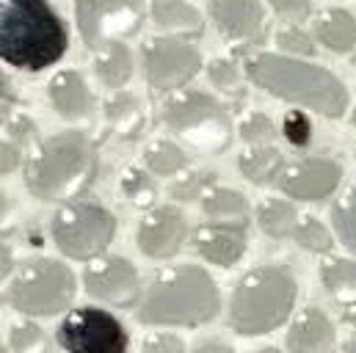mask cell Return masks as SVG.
Wrapping results in <instances>:
<instances>
[{
  "label": "cell",
  "mask_w": 356,
  "mask_h": 353,
  "mask_svg": "<svg viewBox=\"0 0 356 353\" xmlns=\"http://www.w3.org/2000/svg\"><path fill=\"white\" fill-rule=\"evenodd\" d=\"M67 50V28L47 0H0V56L17 69H44Z\"/></svg>",
  "instance_id": "1"
},
{
  "label": "cell",
  "mask_w": 356,
  "mask_h": 353,
  "mask_svg": "<svg viewBox=\"0 0 356 353\" xmlns=\"http://www.w3.org/2000/svg\"><path fill=\"white\" fill-rule=\"evenodd\" d=\"M221 295L213 276L199 265H179L158 273L144 290L138 320L149 326H202L218 315Z\"/></svg>",
  "instance_id": "2"
},
{
  "label": "cell",
  "mask_w": 356,
  "mask_h": 353,
  "mask_svg": "<svg viewBox=\"0 0 356 353\" xmlns=\"http://www.w3.org/2000/svg\"><path fill=\"white\" fill-rule=\"evenodd\" d=\"M97 176V147L78 130H64L39 144L25 163V185L44 202H70Z\"/></svg>",
  "instance_id": "3"
},
{
  "label": "cell",
  "mask_w": 356,
  "mask_h": 353,
  "mask_svg": "<svg viewBox=\"0 0 356 353\" xmlns=\"http://www.w3.org/2000/svg\"><path fill=\"white\" fill-rule=\"evenodd\" d=\"M246 78L254 86L266 88L270 94L307 105L323 116H343L348 105V88L343 86L329 69L287 58V56H273L260 53L246 58Z\"/></svg>",
  "instance_id": "4"
},
{
  "label": "cell",
  "mask_w": 356,
  "mask_h": 353,
  "mask_svg": "<svg viewBox=\"0 0 356 353\" xmlns=\"http://www.w3.org/2000/svg\"><path fill=\"white\" fill-rule=\"evenodd\" d=\"M296 304V279L284 265L249 270L232 293L229 326L238 334H268L279 329Z\"/></svg>",
  "instance_id": "5"
},
{
  "label": "cell",
  "mask_w": 356,
  "mask_h": 353,
  "mask_svg": "<svg viewBox=\"0 0 356 353\" xmlns=\"http://www.w3.org/2000/svg\"><path fill=\"white\" fill-rule=\"evenodd\" d=\"M75 298V273L58 260L25 263L6 290V301L31 318H50L64 312Z\"/></svg>",
  "instance_id": "6"
},
{
  "label": "cell",
  "mask_w": 356,
  "mask_h": 353,
  "mask_svg": "<svg viewBox=\"0 0 356 353\" xmlns=\"http://www.w3.org/2000/svg\"><path fill=\"white\" fill-rule=\"evenodd\" d=\"M163 122L188 144L204 152H221L229 144V116L224 105L204 91H177L163 102Z\"/></svg>",
  "instance_id": "7"
},
{
  "label": "cell",
  "mask_w": 356,
  "mask_h": 353,
  "mask_svg": "<svg viewBox=\"0 0 356 353\" xmlns=\"http://www.w3.org/2000/svg\"><path fill=\"white\" fill-rule=\"evenodd\" d=\"M113 215L94 202H72L50 221V235L61 254L72 260H97L113 240Z\"/></svg>",
  "instance_id": "8"
},
{
  "label": "cell",
  "mask_w": 356,
  "mask_h": 353,
  "mask_svg": "<svg viewBox=\"0 0 356 353\" xmlns=\"http://www.w3.org/2000/svg\"><path fill=\"white\" fill-rule=\"evenodd\" d=\"M75 19L89 50L102 53L111 42L138 33L144 0H75Z\"/></svg>",
  "instance_id": "9"
},
{
  "label": "cell",
  "mask_w": 356,
  "mask_h": 353,
  "mask_svg": "<svg viewBox=\"0 0 356 353\" xmlns=\"http://www.w3.org/2000/svg\"><path fill=\"white\" fill-rule=\"evenodd\" d=\"M58 345L67 353H124L127 331L105 309L81 306L58 326Z\"/></svg>",
  "instance_id": "10"
},
{
  "label": "cell",
  "mask_w": 356,
  "mask_h": 353,
  "mask_svg": "<svg viewBox=\"0 0 356 353\" xmlns=\"http://www.w3.org/2000/svg\"><path fill=\"white\" fill-rule=\"evenodd\" d=\"M202 69V56L177 36H155L144 44V72L158 91H177Z\"/></svg>",
  "instance_id": "11"
},
{
  "label": "cell",
  "mask_w": 356,
  "mask_h": 353,
  "mask_svg": "<svg viewBox=\"0 0 356 353\" xmlns=\"http://www.w3.org/2000/svg\"><path fill=\"white\" fill-rule=\"evenodd\" d=\"M83 287L91 298L108 301L113 306H133L141 301V281L130 260L124 257H97L83 270Z\"/></svg>",
  "instance_id": "12"
},
{
  "label": "cell",
  "mask_w": 356,
  "mask_h": 353,
  "mask_svg": "<svg viewBox=\"0 0 356 353\" xmlns=\"http://www.w3.org/2000/svg\"><path fill=\"white\" fill-rule=\"evenodd\" d=\"M343 169L329 158H307L287 166L279 176V188L298 202H318L337 190Z\"/></svg>",
  "instance_id": "13"
},
{
  "label": "cell",
  "mask_w": 356,
  "mask_h": 353,
  "mask_svg": "<svg viewBox=\"0 0 356 353\" xmlns=\"http://www.w3.org/2000/svg\"><path fill=\"white\" fill-rule=\"evenodd\" d=\"M185 238H188V221L177 207H155L141 218L136 243L149 260H166L177 254Z\"/></svg>",
  "instance_id": "14"
},
{
  "label": "cell",
  "mask_w": 356,
  "mask_h": 353,
  "mask_svg": "<svg viewBox=\"0 0 356 353\" xmlns=\"http://www.w3.org/2000/svg\"><path fill=\"white\" fill-rule=\"evenodd\" d=\"M210 19L232 42L266 39V11L260 0H210Z\"/></svg>",
  "instance_id": "15"
},
{
  "label": "cell",
  "mask_w": 356,
  "mask_h": 353,
  "mask_svg": "<svg viewBox=\"0 0 356 353\" xmlns=\"http://www.w3.org/2000/svg\"><path fill=\"white\" fill-rule=\"evenodd\" d=\"M246 221H218V224H204L193 235V249L199 257L218 268H232L241 263L246 254Z\"/></svg>",
  "instance_id": "16"
},
{
  "label": "cell",
  "mask_w": 356,
  "mask_h": 353,
  "mask_svg": "<svg viewBox=\"0 0 356 353\" xmlns=\"http://www.w3.org/2000/svg\"><path fill=\"white\" fill-rule=\"evenodd\" d=\"M47 99H50L53 110L61 119H67V122H83V119H89L91 113H94V108H97L89 83L75 69H61L50 81Z\"/></svg>",
  "instance_id": "17"
},
{
  "label": "cell",
  "mask_w": 356,
  "mask_h": 353,
  "mask_svg": "<svg viewBox=\"0 0 356 353\" xmlns=\"http://www.w3.org/2000/svg\"><path fill=\"white\" fill-rule=\"evenodd\" d=\"M334 345V326L326 318V312L309 306L298 312L287 331V348L290 353H326Z\"/></svg>",
  "instance_id": "18"
},
{
  "label": "cell",
  "mask_w": 356,
  "mask_h": 353,
  "mask_svg": "<svg viewBox=\"0 0 356 353\" xmlns=\"http://www.w3.org/2000/svg\"><path fill=\"white\" fill-rule=\"evenodd\" d=\"M321 281L332 298L343 306V320L356 326V263L343 257H326L321 263Z\"/></svg>",
  "instance_id": "19"
},
{
  "label": "cell",
  "mask_w": 356,
  "mask_h": 353,
  "mask_svg": "<svg viewBox=\"0 0 356 353\" xmlns=\"http://www.w3.org/2000/svg\"><path fill=\"white\" fill-rule=\"evenodd\" d=\"M315 39L334 50V53H351L356 50V19L354 14L343 8H329L315 19Z\"/></svg>",
  "instance_id": "20"
},
{
  "label": "cell",
  "mask_w": 356,
  "mask_h": 353,
  "mask_svg": "<svg viewBox=\"0 0 356 353\" xmlns=\"http://www.w3.org/2000/svg\"><path fill=\"white\" fill-rule=\"evenodd\" d=\"M152 22L161 31H179V33H202L204 19L202 14L185 0H152L149 3Z\"/></svg>",
  "instance_id": "21"
},
{
  "label": "cell",
  "mask_w": 356,
  "mask_h": 353,
  "mask_svg": "<svg viewBox=\"0 0 356 353\" xmlns=\"http://www.w3.org/2000/svg\"><path fill=\"white\" fill-rule=\"evenodd\" d=\"M94 72L102 81V86L122 88L133 75V56L124 47V42H111L94 61Z\"/></svg>",
  "instance_id": "22"
},
{
  "label": "cell",
  "mask_w": 356,
  "mask_h": 353,
  "mask_svg": "<svg viewBox=\"0 0 356 353\" xmlns=\"http://www.w3.org/2000/svg\"><path fill=\"white\" fill-rule=\"evenodd\" d=\"M282 155H279V149L276 147H252V149H246L241 158H238V166H241V174L246 176L249 182H254V185H270L279 172H282Z\"/></svg>",
  "instance_id": "23"
},
{
  "label": "cell",
  "mask_w": 356,
  "mask_h": 353,
  "mask_svg": "<svg viewBox=\"0 0 356 353\" xmlns=\"http://www.w3.org/2000/svg\"><path fill=\"white\" fill-rule=\"evenodd\" d=\"M105 116L108 122L124 136V138H136L144 127V110L136 94H116L105 102Z\"/></svg>",
  "instance_id": "24"
},
{
  "label": "cell",
  "mask_w": 356,
  "mask_h": 353,
  "mask_svg": "<svg viewBox=\"0 0 356 353\" xmlns=\"http://www.w3.org/2000/svg\"><path fill=\"white\" fill-rule=\"evenodd\" d=\"M298 221L301 218H298L296 207L290 202H282V199H268V202L260 204V210H257L260 229L266 232L268 238H273V240H282V238L293 235L296 227H298Z\"/></svg>",
  "instance_id": "25"
},
{
  "label": "cell",
  "mask_w": 356,
  "mask_h": 353,
  "mask_svg": "<svg viewBox=\"0 0 356 353\" xmlns=\"http://www.w3.org/2000/svg\"><path fill=\"white\" fill-rule=\"evenodd\" d=\"M202 210H204V215L218 218V221H246L249 202L243 193H238L232 188H210L202 196Z\"/></svg>",
  "instance_id": "26"
},
{
  "label": "cell",
  "mask_w": 356,
  "mask_h": 353,
  "mask_svg": "<svg viewBox=\"0 0 356 353\" xmlns=\"http://www.w3.org/2000/svg\"><path fill=\"white\" fill-rule=\"evenodd\" d=\"M144 166L152 174L172 176L188 166V155L182 152V147L175 144V141H155V144H149L144 149Z\"/></svg>",
  "instance_id": "27"
},
{
  "label": "cell",
  "mask_w": 356,
  "mask_h": 353,
  "mask_svg": "<svg viewBox=\"0 0 356 353\" xmlns=\"http://www.w3.org/2000/svg\"><path fill=\"white\" fill-rule=\"evenodd\" d=\"M332 224H334V232L340 238V243L356 254V188L351 193H346L334 210H332Z\"/></svg>",
  "instance_id": "28"
},
{
  "label": "cell",
  "mask_w": 356,
  "mask_h": 353,
  "mask_svg": "<svg viewBox=\"0 0 356 353\" xmlns=\"http://www.w3.org/2000/svg\"><path fill=\"white\" fill-rule=\"evenodd\" d=\"M293 240L301 249L315 252V254H329L332 252V243H334L332 240V232L321 221H315V218H301L298 227H296V232H293Z\"/></svg>",
  "instance_id": "29"
},
{
  "label": "cell",
  "mask_w": 356,
  "mask_h": 353,
  "mask_svg": "<svg viewBox=\"0 0 356 353\" xmlns=\"http://www.w3.org/2000/svg\"><path fill=\"white\" fill-rule=\"evenodd\" d=\"M8 343H11V348H14L17 353H44L47 351V337H44V331H42L36 323H31V320L17 323V326L11 329V334H8Z\"/></svg>",
  "instance_id": "30"
},
{
  "label": "cell",
  "mask_w": 356,
  "mask_h": 353,
  "mask_svg": "<svg viewBox=\"0 0 356 353\" xmlns=\"http://www.w3.org/2000/svg\"><path fill=\"white\" fill-rule=\"evenodd\" d=\"M122 193L133 202V204H138V207H147L152 199H155V185H152V179L147 176L144 169H127V174L122 176Z\"/></svg>",
  "instance_id": "31"
},
{
  "label": "cell",
  "mask_w": 356,
  "mask_h": 353,
  "mask_svg": "<svg viewBox=\"0 0 356 353\" xmlns=\"http://www.w3.org/2000/svg\"><path fill=\"white\" fill-rule=\"evenodd\" d=\"M241 138L246 144H252V147H266L276 138V124L266 113H249L241 122Z\"/></svg>",
  "instance_id": "32"
},
{
  "label": "cell",
  "mask_w": 356,
  "mask_h": 353,
  "mask_svg": "<svg viewBox=\"0 0 356 353\" xmlns=\"http://www.w3.org/2000/svg\"><path fill=\"white\" fill-rule=\"evenodd\" d=\"M282 136H284V141H287L290 147L304 149V147H309V141H312V122H309L301 110H290V113H284Z\"/></svg>",
  "instance_id": "33"
},
{
  "label": "cell",
  "mask_w": 356,
  "mask_h": 353,
  "mask_svg": "<svg viewBox=\"0 0 356 353\" xmlns=\"http://www.w3.org/2000/svg\"><path fill=\"white\" fill-rule=\"evenodd\" d=\"M210 188H213V174L210 172H191L188 176H182L172 185V196L179 202H191V199L204 196Z\"/></svg>",
  "instance_id": "34"
},
{
  "label": "cell",
  "mask_w": 356,
  "mask_h": 353,
  "mask_svg": "<svg viewBox=\"0 0 356 353\" xmlns=\"http://www.w3.org/2000/svg\"><path fill=\"white\" fill-rule=\"evenodd\" d=\"M276 44L284 53L293 56H312L315 53V42L309 33H304L301 28H279L276 31Z\"/></svg>",
  "instance_id": "35"
},
{
  "label": "cell",
  "mask_w": 356,
  "mask_h": 353,
  "mask_svg": "<svg viewBox=\"0 0 356 353\" xmlns=\"http://www.w3.org/2000/svg\"><path fill=\"white\" fill-rule=\"evenodd\" d=\"M207 78H210L213 86L221 88V91H241V72H238V67H235L229 58H216V61H210Z\"/></svg>",
  "instance_id": "36"
},
{
  "label": "cell",
  "mask_w": 356,
  "mask_h": 353,
  "mask_svg": "<svg viewBox=\"0 0 356 353\" xmlns=\"http://www.w3.org/2000/svg\"><path fill=\"white\" fill-rule=\"evenodd\" d=\"M268 3L279 17L290 22H304L312 11V0H268Z\"/></svg>",
  "instance_id": "37"
},
{
  "label": "cell",
  "mask_w": 356,
  "mask_h": 353,
  "mask_svg": "<svg viewBox=\"0 0 356 353\" xmlns=\"http://www.w3.org/2000/svg\"><path fill=\"white\" fill-rule=\"evenodd\" d=\"M144 353H185V345L175 334H152L144 340Z\"/></svg>",
  "instance_id": "38"
},
{
  "label": "cell",
  "mask_w": 356,
  "mask_h": 353,
  "mask_svg": "<svg viewBox=\"0 0 356 353\" xmlns=\"http://www.w3.org/2000/svg\"><path fill=\"white\" fill-rule=\"evenodd\" d=\"M19 163V144L14 138H3V174H8Z\"/></svg>",
  "instance_id": "39"
},
{
  "label": "cell",
  "mask_w": 356,
  "mask_h": 353,
  "mask_svg": "<svg viewBox=\"0 0 356 353\" xmlns=\"http://www.w3.org/2000/svg\"><path fill=\"white\" fill-rule=\"evenodd\" d=\"M193 353H232V348L224 345V343H204L202 348H196Z\"/></svg>",
  "instance_id": "40"
},
{
  "label": "cell",
  "mask_w": 356,
  "mask_h": 353,
  "mask_svg": "<svg viewBox=\"0 0 356 353\" xmlns=\"http://www.w3.org/2000/svg\"><path fill=\"white\" fill-rule=\"evenodd\" d=\"M3 276H8V249L3 246Z\"/></svg>",
  "instance_id": "41"
},
{
  "label": "cell",
  "mask_w": 356,
  "mask_h": 353,
  "mask_svg": "<svg viewBox=\"0 0 356 353\" xmlns=\"http://www.w3.org/2000/svg\"><path fill=\"white\" fill-rule=\"evenodd\" d=\"M337 353H356V340H351L348 345H343V348H340Z\"/></svg>",
  "instance_id": "42"
},
{
  "label": "cell",
  "mask_w": 356,
  "mask_h": 353,
  "mask_svg": "<svg viewBox=\"0 0 356 353\" xmlns=\"http://www.w3.org/2000/svg\"><path fill=\"white\" fill-rule=\"evenodd\" d=\"M257 353H282V351H276V348H263V351H257Z\"/></svg>",
  "instance_id": "43"
},
{
  "label": "cell",
  "mask_w": 356,
  "mask_h": 353,
  "mask_svg": "<svg viewBox=\"0 0 356 353\" xmlns=\"http://www.w3.org/2000/svg\"><path fill=\"white\" fill-rule=\"evenodd\" d=\"M351 122H354V127H356V108H354V116H351Z\"/></svg>",
  "instance_id": "44"
},
{
  "label": "cell",
  "mask_w": 356,
  "mask_h": 353,
  "mask_svg": "<svg viewBox=\"0 0 356 353\" xmlns=\"http://www.w3.org/2000/svg\"><path fill=\"white\" fill-rule=\"evenodd\" d=\"M0 353H8V348H3V351H0Z\"/></svg>",
  "instance_id": "45"
}]
</instances>
